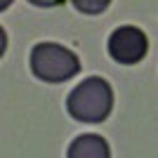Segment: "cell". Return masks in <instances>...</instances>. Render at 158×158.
I'll return each instance as SVG.
<instances>
[{
	"instance_id": "1",
	"label": "cell",
	"mask_w": 158,
	"mask_h": 158,
	"mask_svg": "<svg viewBox=\"0 0 158 158\" xmlns=\"http://www.w3.org/2000/svg\"><path fill=\"white\" fill-rule=\"evenodd\" d=\"M66 109L78 123H104L113 109V90L104 78H85L69 92Z\"/></svg>"
},
{
	"instance_id": "2",
	"label": "cell",
	"mask_w": 158,
	"mask_h": 158,
	"mask_svg": "<svg viewBox=\"0 0 158 158\" xmlns=\"http://www.w3.org/2000/svg\"><path fill=\"white\" fill-rule=\"evenodd\" d=\"M31 71L45 83H64L80 71V59L59 43H38L31 50Z\"/></svg>"
},
{
	"instance_id": "3",
	"label": "cell",
	"mask_w": 158,
	"mask_h": 158,
	"mask_svg": "<svg viewBox=\"0 0 158 158\" xmlns=\"http://www.w3.org/2000/svg\"><path fill=\"white\" fill-rule=\"evenodd\" d=\"M149 52V38L137 26H118L109 35V54L118 64H137Z\"/></svg>"
},
{
	"instance_id": "4",
	"label": "cell",
	"mask_w": 158,
	"mask_h": 158,
	"mask_svg": "<svg viewBox=\"0 0 158 158\" xmlns=\"http://www.w3.org/2000/svg\"><path fill=\"white\" fill-rule=\"evenodd\" d=\"M66 153H69V158H109L111 149H109L104 137H99V135H83V137L73 139Z\"/></svg>"
},
{
	"instance_id": "5",
	"label": "cell",
	"mask_w": 158,
	"mask_h": 158,
	"mask_svg": "<svg viewBox=\"0 0 158 158\" xmlns=\"http://www.w3.org/2000/svg\"><path fill=\"white\" fill-rule=\"evenodd\" d=\"M71 5L83 14H102L111 5V0H71Z\"/></svg>"
},
{
	"instance_id": "6",
	"label": "cell",
	"mask_w": 158,
	"mask_h": 158,
	"mask_svg": "<svg viewBox=\"0 0 158 158\" xmlns=\"http://www.w3.org/2000/svg\"><path fill=\"white\" fill-rule=\"evenodd\" d=\"M31 5L35 7H54V5H61V0H28Z\"/></svg>"
},
{
	"instance_id": "7",
	"label": "cell",
	"mask_w": 158,
	"mask_h": 158,
	"mask_svg": "<svg viewBox=\"0 0 158 158\" xmlns=\"http://www.w3.org/2000/svg\"><path fill=\"white\" fill-rule=\"evenodd\" d=\"M5 50H7V33H5V28L0 26V57L5 54Z\"/></svg>"
},
{
	"instance_id": "8",
	"label": "cell",
	"mask_w": 158,
	"mask_h": 158,
	"mask_svg": "<svg viewBox=\"0 0 158 158\" xmlns=\"http://www.w3.org/2000/svg\"><path fill=\"white\" fill-rule=\"evenodd\" d=\"M10 5H12V0H0V12H2V10H7Z\"/></svg>"
}]
</instances>
